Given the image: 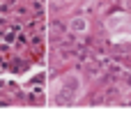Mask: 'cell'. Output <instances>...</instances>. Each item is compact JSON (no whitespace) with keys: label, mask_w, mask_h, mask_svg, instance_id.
<instances>
[{"label":"cell","mask_w":131,"mask_h":122,"mask_svg":"<svg viewBox=\"0 0 131 122\" xmlns=\"http://www.w3.org/2000/svg\"><path fill=\"white\" fill-rule=\"evenodd\" d=\"M83 90H85L83 78L76 72H69L51 85V99L58 104H76L83 97Z\"/></svg>","instance_id":"1"},{"label":"cell","mask_w":131,"mask_h":122,"mask_svg":"<svg viewBox=\"0 0 131 122\" xmlns=\"http://www.w3.org/2000/svg\"><path fill=\"white\" fill-rule=\"evenodd\" d=\"M106 32L113 42H131V16L127 12H117L106 18Z\"/></svg>","instance_id":"2"},{"label":"cell","mask_w":131,"mask_h":122,"mask_svg":"<svg viewBox=\"0 0 131 122\" xmlns=\"http://www.w3.org/2000/svg\"><path fill=\"white\" fill-rule=\"evenodd\" d=\"M71 30L78 32V35L81 32H88V18H74L71 21Z\"/></svg>","instance_id":"3"}]
</instances>
